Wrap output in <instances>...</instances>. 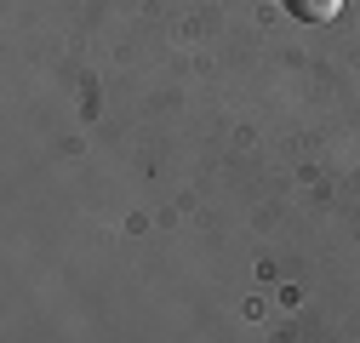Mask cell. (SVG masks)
I'll use <instances>...</instances> for the list:
<instances>
[{
	"label": "cell",
	"mask_w": 360,
	"mask_h": 343,
	"mask_svg": "<svg viewBox=\"0 0 360 343\" xmlns=\"http://www.w3.org/2000/svg\"><path fill=\"white\" fill-rule=\"evenodd\" d=\"M286 12L303 18V23H332L343 12V0H286Z\"/></svg>",
	"instance_id": "cell-1"
}]
</instances>
